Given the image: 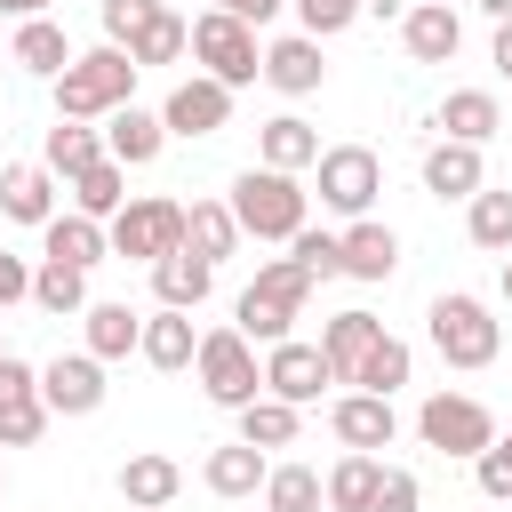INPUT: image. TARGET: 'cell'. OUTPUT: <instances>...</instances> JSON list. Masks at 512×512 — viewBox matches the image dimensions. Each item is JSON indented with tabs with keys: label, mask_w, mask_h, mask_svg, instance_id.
<instances>
[{
	"label": "cell",
	"mask_w": 512,
	"mask_h": 512,
	"mask_svg": "<svg viewBox=\"0 0 512 512\" xmlns=\"http://www.w3.org/2000/svg\"><path fill=\"white\" fill-rule=\"evenodd\" d=\"M192 376H200V392L216 400V408H248V400H264V360H256V344L240 336V328H200V360H192Z\"/></svg>",
	"instance_id": "6"
},
{
	"label": "cell",
	"mask_w": 512,
	"mask_h": 512,
	"mask_svg": "<svg viewBox=\"0 0 512 512\" xmlns=\"http://www.w3.org/2000/svg\"><path fill=\"white\" fill-rule=\"evenodd\" d=\"M160 120H168V136H216V128L232 120V88H224V80H208V72H192V80H176V88H168Z\"/></svg>",
	"instance_id": "14"
},
{
	"label": "cell",
	"mask_w": 512,
	"mask_h": 512,
	"mask_svg": "<svg viewBox=\"0 0 512 512\" xmlns=\"http://www.w3.org/2000/svg\"><path fill=\"white\" fill-rule=\"evenodd\" d=\"M96 160H112V152H104V128H96V120H56V128H48V144H40V168H48L56 184L88 176Z\"/></svg>",
	"instance_id": "25"
},
{
	"label": "cell",
	"mask_w": 512,
	"mask_h": 512,
	"mask_svg": "<svg viewBox=\"0 0 512 512\" xmlns=\"http://www.w3.org/2000/svg\"><path fill=\"white\" fill-rule=\"evenodd\" d=\"M416 504H424L416 472H408V464H384V480H376V504H368V512H416Z\"/></svg>",
	"instance_id": "45"
},
{
	"label": "cell",
	"mask_w": 512,
	"mask_h": 512,
	"mask_svg": "<svg viewBox=\"0 0 512 512\" xmlns=\"http://www.w3.org/2000/svg\"><path fill=\"white\" fill-rule=\"evenodd\" d=\"M240 240H248V232H240L232 200H192V208H184V248H192L200 264H224Z\"/></svg>",
	"instance_id": "29"
},
{
	"label": "cell",
	"mask_w": 512,
	"mask_h": 512,
	"mask_svg": "<svg viewBox=\"0 0 512 512\" xmlns=\"http://www.w3.org/2000/svg\"><path fill=\"white\" fill-rule=\"evenodd\" d=\"M376 480H384V456H336L328 464V512H368L376 504Z\"/></svg>",
	"instance_id": "34"
},
{
	"label": "cell",
	"mask_w": 512,
	"mask_h": 512,
	"mask_svg": "<svg viewBox=\"0 0 512 512\" xmlns=\"http://www.w3.org/2000/svg\"><path fill=\"white\" fill-rule=\"evenodd\" d=\"M0 360H8V344H0Z\"/></svg>",
	"instance_id": "54"
},
{
	"label": "cell",
	"mask_w": 512,
	"mask_h": 512,
	"mask_svg": "<svg viewBox=\"0 0 512 512\" xmlns=\"http://www.w3.org/2000/svg\"><path fill=\"white\" fill-rule=\"evenodd\" d=\"M312 176H320V208L344 216V224H360V216L376 208V192H384V160H376L368 144H328Z\"/></svg>",
	"instance_id": "9"
},
{
	"label": "cell",
	"mask_w": 512,
	"mask_h": 512,
	"mask_svg": "<svg viewBox=\"0 0 512 512\" xmlns=\"http://www.w3.org/2000/svg\"><path fill=\"white\" fill-rule=\"evenodd\" d=\"M160 8H168V0H104V40H112V48H136V32H144Z\"/></svg>",
	"instance_id": "43"
},
{
	"label": "cell",
	"mask_w": 512,
	"mask_h": 512,
	"mask_svg": "<svg viewBox=\"0 0 512 512\" xmlns=\"http://www.w3.org/2000/svg\"><path fill=\"white\" fill-rule=\"evenodd\" d=\"M0 16H16V24H32V16H48V0H0Z\"/></svg>",
	"instance_id": "49"
},
{
	"label": "cell",
	"mask_w": 512,
	"mask_h": 512,
	"mask_svg": "<svg viewBox=\"0 0 512 512\" xmlns=\"http://www.w3.org/2000/svg\"><path fill=\"white\" fill-rule=\"evenodd\" d=\"M144 368H160V376H176V368H192L200 360V328H192V312H144Z\"/></svg>",
	"instance_id": "26"
},
{
	"label": "cell",
	"mask_w": 512,
	"mask_h": 512,
	"mask_svg": "<svg viewBox=\"0 0 512 512\" xmlns=\"http://www.w3.org/2000/svg\"><path fill=\"white\" fill-rule=\"evenodd\" d=\"M104 152H112L120 168H152V160L168 152V120L144 112V104H120V112L104 120Z\"/></svg>",
	"instance_id": "22"
},
{
	"label": "cell",
	"mask_w": 512,
	"mask_h": 512,
	"mask_svg": "<svg viewBox=\"0 0 512 512\" xmlns=\"http://www.w3.org/2000/svg\"><path fill=\"white\" fill-rule=\"evenodd\" d=\"M400 48H408L416 64H456V48H464V16L440 8V0H416V8L400 16Z\"/></svg>",
	"instance_id": "18"
},
{
	"label": "cell",
	"mask_w": 512,
	"mask_h": 512,
	"mask_svg": "<svg viewBox=\"0 0 512 512\" xmlns=\"http://www.w3.org/2000/svg\"><path fill=\"white\" fill-rule=\"evenodd\" d=\"M376 336H384V320H376V312H360V304H352V312H328V320H320V352H328L336 384H352V376H360V360L376 352Z\"/></svg>",
	"instance_id": "24"
},
{
	"label": "cell",
	"mask_w": 512,
	"mask_h": 512,
	"mask_svg": "<svg viewBox=\"0 0 512 512\" xmlns=\"http://www.w3.org/2000/svg\"><path fill=\"white\" fill-rule=\"evenodd\" d=\"M104 360L96 352H56V360H40V400H48V416H96L104 408Z\"/></svg>",
	"instance_id": "11"
},
{
	"label": "cell",
	"mask_w": 512,
	"mask_h": 512,
	"mask_svg": "<svg viewBox=\"0 0 512 512\" xmlns=\"http://www.w3.org/2000/svg\"><path fill=\"white\" fill-rule=\"evenodd\" d=\"M264 80H272L280 96H320V80H328V56H320V40H312V32H288V40H272V48H264Z\"/></svg>",
	"instance_id": "20"
},
{
	"label": "cell",
	"mask_w": 512,
	"mask_h": 512,
	"mask_svg": "<svg viewBox=\"0 0 512 512\" xmlns=\"http://www.w3.org/2000/svg\"><path fill=\"white\" fill-rule=\"evenodd\" d=\"M472 480H480L488 504H512V432H496V448L472 464Z\"/></svg>",
	"instance_id": "44"
},
{
	"label": "cell",
	"mask_w": 512,
	"mask_h": 512,
	"mask_svg": "<svg viewBox=\"0 0 512 512\" xmlns=\"http://www.w3.org/2000/svg\"><path fill=\"white\" fill-rule=\"evenodd\" d=\"M104 232H112V256L160 264V256H176V248H184V200H168V192H136Z\"/></svg>",
	"instance_id": "8"
},
{
	"label": "cell",
	"mask_w": 512,
	"mask_h": 512,
	"mask_svg": "<svg viewBox=\"0 0 512 512\" xmlns=\"http://www.w3.org/2000/svg\"><path fill=\"white\" fill-rule=\"evenodd\" d=\"M24 296H32V264L0 248V312H8V304H24Z\"/></svg>",
	"instance_id": "46"
},
{
	"label": "cell",
	"mask_w": 512,
	"mask_h": 512,
	"mask_svg": "<svg viewBox=\"0 0 512 512\" xmlns=\"http://www.w3.org/2000/svg\"><path fill=\"white\" fill-rule=\"evenodd\" d=\"M472 8H488L496 24H512V0H472Z\"/></svg>",
	"instance_id": "50"
},
{
	"label": "cell",
	"mask_w": 512,
	"mask_h": 512,
	"mask_svg": "<svg viewBox=\"0 0 512 512\" xmlns=\"http://www.w3.org/2000/svg\"><path fill=\"white\" fill-rule=\"evenodd\" d=\"M488 64L512 80V24H496V40H488Z\"/></svg>",
	"instance_id": "48"
},
{
	"label": "cell",
	"mask_w": 512,
	"mask_h": 512,
	"mask_svg": "<svg viewBox=\"0 0 512 512\" xmlns=\"http://www.w3.org/2000/svg\"><path fill=\"white\" fill-rule=\"evenodd\" d=\"M0 216L8 224H32V232H48L64 208H56V176L40 168V160H16V168H0Z\"/></svg>",
	"instance_id": "15"
},
{
	"label": "cell",
	"mask_w": 512,
	"mask_h": 512,
	"mask_svg": "<svg viewBox=\"0 0 512 512\" xmlns=\"http://www.w3.org/2000/svg\"><path fill=\"white\" fill-rule=\"evenodd\" d=\"M328 432H336L352 456H376V448L400 440V408L376 400V392H336V400H328Z\"/></svg>",
	"instance_id": "13"
},
{
	"label": "cell",
	"mask_w": 512,
	"mask_h": 512,
	"mask_svg": "<svg viewBox=\"0 0 512 512\" xmlns=\"http://www.w3.org/2000/svg\"><path fill=\"white\" fill-rule=\"evenodd\" d=\"M304 296H312V272L296 264V256H272V264H256V280L240 288V304H232V328L248 336V344H288L296 336V320H304Z\"/></svg>",
	"instance_id": "1"
},
{
	"label": "cell",
	"mask_w": 512,
	"mask_h": 512,
	"mask_svg": "<svg viewBox=\"0 0 512 512\" xmlns=\"http://www.w3.org/2000/svg\"><path fill=\"white\" fill-rule=\"evenodd\" d=\"M0 496H8V472H0Z\"/></svg>",
	"instance_id": "52"
},
{
	"label": "cell",
	"mask_w": 512,
	"mask_h": 512,
	"mask_svg": "<svg viewBox=\"0 0 512 512\" xmlns=\"http://www.w3.org/2000/svg\"><path fill=\"white\" fill-rule=\"evenodd\" d=\"M328 384H336V368H328V352H320V344L288 336V344H272V352H264V392H272V400H288V408H312Z\"/></svg>",
	"instance_id": "10"
},
{
	"label": "cell",
	"mask_w": 512,
	"mask_h": 512,
	"mask_svg": "<svg viewBox=\"0 0 512 512\" xmlns=\"http://www.w3.org/2000/svg\"><path fill=\"white\" fill-rule=\"evenodd\" d=\"M408 368H416V352H408V344H400V336L384 328V336H376V352L360 360V376H352V392H376V400H392V392L408 384Z\"/></svg>",
	"instance_id": "37"
},
{
	"label": "cell",
	"mask_w": 512,
	"mask_h": 512,
	"mask_svg": "<svg viewBox=\"0 0 512 512\" xmlns=\"http://www.w3.org/2000/svg\"><path fill=\"white\" fill-rule=\"evenodd\" d=\"M128 56H136V72H152V64H176V56H192V24H184L176 8H160V16L136 32V48H128Z\"/></svg>",
	"instance_id": "39"
},
{
	"label": "cell",
	"mask_w": 512,
	"mask_h": 512,
	"mask_svg": "<svg viewBox=\"0 0 512 512\" xmlns=\"http://www.w3.org/2000/svg\"><path fill=\"white\" fill-rule=\"evenodd\" d=\"M8 56L32 72V80H64V64L80 56L72 40H64V24L56 16H32V24H16V40H8Z\"/></svg>",
	"instance_id": "28"
},
{
	"label": "cell",
	"mask_w": 512,
	"mask_h": 512,
	"mask_svg": "<svg viewBox=\"0 0 512 512\" xmlns=\"http://www.w3.org/2000/svg\"><path fill=\"white\" fill-rule=\"evenodd\" d=\"M48 432V400H40V368L32 360H0V448H32Z\"/></svg>",
	"instance_id": "12"
},
{
	"label": "cell",
	"mask_w": 512,
	"mask_h": 512,
	"mask_svg": "<svg viewBox=\"0 0 512 512\" xmlns=\"http://www.w3.org/2000/svg\"><path fill=\"white\" fill-rule=\"evenodd\" d=\"M424 336H432V352H440L448 368H464V376L504 352V328H496V312H488L472 288H440L432 312H424Z\"/></svg>",
	"instance_id": "4"
},
{
	"label": "cell",
	"mask_w": 512,
	"mask_h": 512,
	"mask_svg": "<svg viewBox=\"0 0 512 512\" xmlns=\"http://www.w3.org/2000/svg\"><path fill=\"white\" fill-rule=\"evenodd\" d=\"M464 232H472V248H488V256H512V192H504V184L472 192V200H464Z\"/></svg>",
	"instance_id": "35"
},
{
	"label": "cell",
	"mask_w": 512,
	"mask_h": 512,
	"mask_svg": "<svg viewBox=\"0 0 512 512\" xmlns=\"http://www.w3.org/2000/svg\"><path fill=\"white\" fill-rule=\"evenodd\" d=\"M40 256H56V264H80V272H88V264H104V256H112V232H104L96 216L64 208V216L40 232Z\"/></svg>",
	"instance_id": "30"
},
{
	"label": "cell",
	"mask_w": 512,
	"mask_h": 512,
	"mask_svg": "<svg viewBox=\"0 0 512 512\" xmlns=\"http://www.w3.org/2000/svg\"><path fill=\"white\" fill-rule=\"evenodd\" d=\"M32 304H40V312H56V320H72V312H88L96 296H88V272H80V264L40 256V264H32Z\"/></svg>",
	"instance_id": "33"
},
{
	"label": "cell",
	"mask_w": 512,
	"mask_h": 512,
	"mask_svg": "<svg viewBox=\"0 0 512 512\" xmlns=\"http://www.w3.org/2000/svg\"><path fill=\"white\" fill-rule=\"evenodd\" d=\"M72 208L96 216V224H112V216L128 208V168H120V160H96L88 176H72Z\"/></svg>",
	"instance_id": "36"
},
{
	"label": "cell",
	"mask_w": 512,
	"mask_h": 512,
	"mask_svg": "<svg viewBox=\"0 0 512 512\" xmlns=\"http://www.w3.org/2000/svg\"><path fill=\"white\" fill-rule=\"evenodd\" d=\"M368 16V0H296V24L312 32V40H336L344 24H360Z\"/></svg>",
	"instance_id": "42"
},
{
	"label": "cell",
	"mask_w": 512,
	"mask_h": 512,
	"mask_svg": "<svg viewBox=\"0 0 512 512\" xmlns=\"http://www.w3.org/2000/svg\"><path fill=\"white\" fill-rule=\"evenodd\" d=\"M496 512H512V504H496Z\"/></svg>",
	"instance_id": "53"
},
{
	"label": "cell",
	"mask_w": 512,
	"mask_h": 512,
	"mask_svg": "<svg viewBox=\"0 0 512 512\" xmlns=\"http://www.w3.org/2000/svg\"><path fill=\"white\" fill-rule=\"evenodd\" d=\"M424 192L432 200H472V192H488V160H480V144H432L424 152Z\"/></svg>",
	"instance_id": "23"
},
{
	"label": "cell",
	"mask_w": 512,
	"mask_h": 512,
	"mask_svg": "<svg viewBox=\"0 0 512 512\" xmlns=\"http://www.w3.org/2000/svg\"><path fill=\"white\" fill-rule=\"evenodd\" d=\"M288 256H296V264H304V272H312V288H320V280H336V272H344V240H336V232H320V224H304V232H296V240H288Z\"/></svg>",
	"instance_id": "41"
},
{
	"label": "cell",
	"mask_w": 512,
	"mask_h": 512,
	"mask_svg": "<svg viewBox=\"0 0 512 512\" xmlns=\"http://www.w3.org/2000/svg\"><path fill=\"white\" fill-rule=\"evenodd\" d=\"M296 424H304V408H288V400H272V392L240 408V440H248V448H288Z\"/></svg>",
	"instance_id": "40"
},
{
	"label": "cell",
	"mask_w": 512,
	"mask_h": 512,
	"mask_svg": "<svg viewBox=\"0 0 512 512\" xmlns=\"http://www.w3.org/2000/svg\"><path fill=\"white\" fill-rule=\"evenodd\" d=\"M432 128H440L448 144H488V136L504 128V104H496V88H448L440 112H432Z\"/></svg>",
	"instance_id": "21"
},
{
	"label": "cell",
	"mask_w": 512,
	"mask_h": 512,
	"mask_svg": "<svg viewBox=\"0 0 512 512\" xmlns=\"http://www.w3.org/2000/svg\"><path fill=\"white\" fill-rule=\"evenodd\" d=\"M232 216H240L248 240H296V232L312 224V192H304L288 168L248 160V168L232 176Z\"/></svg>",
	"instance_id": "3"
},
{
	"label": "cell",
	"mask_w": 512,
	"mask_h": 512,
	"mask_svg": "<svg viewBox=\"0 0 512 512\" xmlns=\"http://www.w3.org/2000/svg\"><path fill=\"white\" fill-rule=\"evenodd\" d=\"M496 288H504V304H512V256H504V272H496Z\"/></svg>",
	"instance_id": "51"
},
{
	"label": "cell",
	"mask_w": 512,
	"mask_h": 512,
	"mask_svg": "<svg viewBox=\"0 0 512 512\" xmlns=\"http://www.w3.org/2000/svg\"><path fill=\"white\" fill-rule=\"evenodd\" d=\"M176 496H184V464H176V456L136 448V456L120 464V504H128V512H168Z\"/></svg>",
	"instance_id": "17"
},
{
	"label": "cell",
	"mask_w": 512,
	"mask_h": 512,
	"mask_svg": "<svg viewBox=\"0 0 512 512\" xmlns=\"http://www.w3.org/2000/svg\"><path fill=\"white\" fill-rule=\"evenodd\" d=\"M264 480H272V456H264V448H248V440H224V448H208V464H200V488H208V496H224V504L264 496Z\"/></svg>",
	"instance_id": "16"
},
{
	"label": "cell",
	"mask_w": 512,
	"mask_h": 512,
	"mask_svg": "<svg viewBox=\"0 0 512 512\" xmlns=\"http://www.w3.org/2000/svg\"><path fill=\"white\" fill-rule=\"evenodd\" d=\"M208 288H216V264H200L192 248H176V256H160V264H152V296H160L168 312H200V304H208Z\"/></svg>",
	"instance_id": "31"
},
{
	"label": "cell",
	"mask_w": 512,
	"mask_h": 512,
	"mask_svg": "<svg viewBox=\"0 0 512 512\" xmlns=\"http://www.w3.org/2000/svg\"><path fill=\"white\" fill-rule=\"evenodd\" d=\"M328 504V480L312 472V464H272V480H264V512H320Z\"/></svg>",
	"instance_id": "38"
},
{
	"label": "cell",
	"mask_w": 512,
	"mask_h": 512,
	"mask_svg": "<svg viewBox=\"0 0 512 512\" xmlns=\"http://www.w3.org/2000/svg\"><path fill=\"white\" fill-rule=\"evenodd\" d=\"M80 352H96V360H128L136 344H144V312H128V304H88L80 312Z\"/></svg>",
	"instance_id": "32"
},
{
	"label": "cell",
	"mask_w": 512,
	"mask_h": 512,
	"mask_svg": "<svg viewBox=\"0 0 512 512\" xmlns=\"http://www.w3.org/2000/svg\"><path fill=\"white\" fill-rule=\"evenodd\" d=\"M256 160H264V168L304 176V168H320V128H312V120H296V112H280V120H264V128H256Z\"/></svg>",
	"instance_id": "27"
},
{
	"label": "cell",
	"mask_w": 512,
	"mask_h": 512,
	"mask_svg": "<svg viewBox=\"0 0 512 512\" xmlns=\"http://www.w3.org/2000/svg\"><path fill=\"white\" fill-rule=\"evenodd\" d=\"M208 8H224V16H240V24H256V32L280 16V0H208Z\"/></svg>",
	"instance_id": "47"
},
{
	"label": "cell",
	"mask_w": 512,
	"mask_h": 512,
	"mask_svg": "<svg viewBox=\"0 0 512 512\" xmlns=\"http://www.w3.org/2000/svg\"><path fill=\"white\" fill-rule=\"evenodd\" d=\"M56 88V120H112L120 104H136V56L128 48H80L72 64H64V80H48Z\"/></svg>",
	"instance_id": "2"
},
{
	"label": "cell",
	"mask_w": 512,
	"mask_h": 512,
	"mask_svg": "<svg viewBox=\"0 0 512 512\" xmlns=\"http://www.w3.org/2000/svg\"><path fill=\"white\" fill-rule=\"evenodd\" d=\"M192 64L240 96L248 80H264V40H256V24L224 16V8H200V16H192Z\"/></svg>",
	"instance_id": "5"
},
{
	"label": "cell",
	"mask_w": 512,
	"mask_h": 512,
	"mask_svg": "<svg viewBox=\"0 0 512 512\" xmlns=\"http://www.w3.org/2000/svg\"><path fill=\"white\" fill-rule=\"evenodd\" d=\"M336 240H344V280H368V288H384V280L400 272V232H392V224L360 216V224H344Z\"/></svg>",
	"instance_id": "19"
},
{
	"label": "cell",
	"mask_w": 512,
	"mask_h": 512,
	"mask_svg": "<svg viewBox=\"0 0 512 512\" xmlns=\"http://www.w3.org/2000/svg\"><path fill=\"white\" fill-rule=\"evenodd\" d=\"M440 8H456V0H440Z\"/></svg>",
	"instance_id": "55"
},
{
	"label": "cell",
	"mask_w": 512,
	"mask_h": 512,
	"mask_svg": "<svg viewBox=\"0 0 512 512\" xmlns=\"http://www.w3.org/2000/svg\"><path fill=\"white\" fill-rule=\"evenodd\" d=\"M416 440H424L432 456L480 464V456L496 448V416H488V400H472V392H432V400L416 408Z\"/></svg>",
	"instance_id": "7"
}]
</instances>
